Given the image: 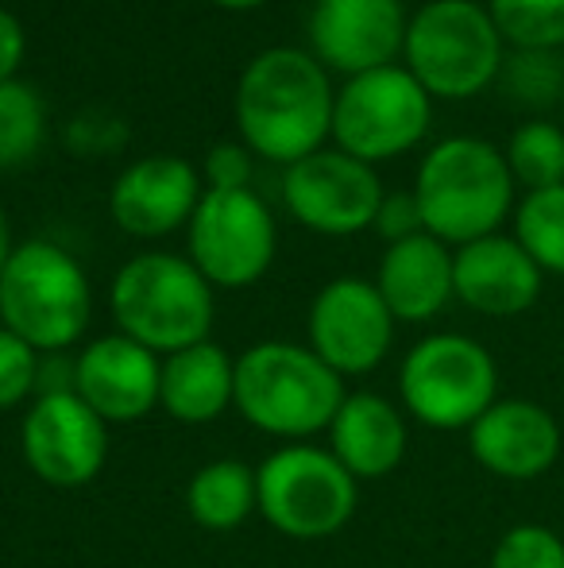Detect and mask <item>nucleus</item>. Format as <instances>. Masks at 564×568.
<instances>
[{"instance_id":"1","label":"nucleus","mask_w":564,"mask_h":568,"mask_svg":"<svg viewBox=\"0 0 564 568\" xmlns=\"http://www.w3.org/2000/svg\"><path fill=\"white\" fill-rule=\"evenodd\" d=\"M337 90L329 70L301 47H267L236 82V128L248 151L271 163H298L332 135Z\"/></svg>"},{"instance_id":"2","label":"nucleus","mask_w":564,"mask_h":568,"mask_svg":"<svg viewBox=\"0 0 564 568\" xmlns=\"http://www.w3.org/2000/svg\"><path fill=\"white\" fill-rule=\"evenodd\" d=\"M414 197L429 236L464 247L495 236L514 213V179L495 143L480 135H449L425 151Z\"/></svg>"},{"instance_id":"3","label":"nucleus","mask_w":564,"mask_h":568,"mask_svg":"<svg viewBox=\"0 0 564 568\" xmlns=\"http://www.w3.org/2000/svg\"><path fill=\"white\" fill-rule=\"evenodd\" d=\"M345 395V379L306 344L259 341L236 359L240 418L290 445L325 434Z\"/></svg>"},{"instance_id":"4","label":"nucleus","mask_w":564,"mask_h":568,"mask_svg":"<svg viewBox=\"0 0 564 568\" xmlns=\"http://www.w3.org/2000/svg\"><path fill=\"white\" fill-rule=\"evenodd\" d=\"M109 310L116 333L151 348L155 356L209 341L217 317L213 286L189 263V255L182 260L174 252L132 255L109 286Z\"/></svg>"},{"instance_id":"5","label":"nucleus","mask_w":564,"mask_h":568,"mask_svg":"<svg viewBox=\"0 0 564 568\" xmlns=\"http://www.w3.org/2000/svg\"><path fill=\"white\" fill-rule=\"evenodd\" d=\"M93 317L82 263L54 240L16 244L0 271V325L43 352H70Z\"/></svg>"},{"instance_id":"6","label":"nucleus","mask_w":564,"mask_h":568,"mask_svg":"<svg viewBox=\"0 0 564 568\" xmlns=\"http://www.w3.org/2000/svg\"><path fill=\"white\" fill-rule=\"evenodd\" d=\"M402 59L429 98L468 101L503 74L506 43L488 4L429 0L410 16Z\"/></svg>"},{"instance_id":"7","label":"nucleus","mask_w":564,"mask_h":568,"mask_svg":"<svg viewBox=\"0 0 564 568\" xmlns=\"http://www.w3.org/2000/svg\"><path fill=\"white\" fill-rule=\"evenodd\" d=\"M259 515L275 534L294 541H325L340 534L356 515L360 479L329 449L283 445L256 468Z\"/></svg>"},{"instance_id":"8","label":"nucleus","mask_w":564,"mask_h":568,"mask_svg":"<svg viewBox=\"0 0 564 568\" xmlns=\"http://www.w3.org/2000/svg\"><path fill=\"white\" fill-rule=\"evenodd\" d=\"M399 395L410 418L429 429H472L499 398V367L480 341L433 333L402 359Z\"/></svg>"},{"instance_id":"9","label":"nucleus","mask_w":564,"mask_h":568,"mask_svg":"<svg viewBox=\"0 0 564 568\" xmlns=\"http://www.w3.org/2000/svg\"><path fill=\"white\" fill-rule=\"evenodd\" d=\"M433 98L407 67H379L348 78L332 105V140L360 163H387L407 155L429 135Z\"/></svg>"},{"instance_id":"10","label":"nucleus","mask_w":564,"mask_h":568,"mask_svg":"<svg viewBox=\"0 0 564 568\" xmlns=\"http://www.w3.org/2000/svg\"><path fill=\"white\" fill-rule=\"evenodd\" d=\"M189 263L213 291H244L275 263V217L256 190H205L189 217Z\"/></svg>"},{"instance_id":"11","label":"nucleus","mask_w":564,"mask_h":568,"mask_svg":"<svg viewBox=\"0 0 564 568\" xmlns=\"http://www.w3.org/2000/svg\"><path fill=\"white\" fill-rule=\"evenodd\" d=\"M283 202L290 217L309 232L356 236L376 225V213L383 205V182L371 163H360L340 148H321L286 166Z\"/></svg>"},{"instance_id":"12","label":"nucleus","mask_w":564,"mask_h":568,"mask_svg":"<svg viewBox=\"0 0 564 568\" xmlns=\"http://www.w3.org/2000/svg\"><path fill=\"white\" fill-rule=\"evenodd\" d=\"M309 348L345 379L368 375L387 359L394 341V314L368 278H332L309 306Z\"/></svg>"},{"instance_id":"13","label":"nucleus","mask_w":564,"mask_h":568,"mask_svg":"<svg viewBox=\"0 0 564 568\" xmlns=\"http://www.w3.org/2000/svg\"><path fill=\"white\" fill-rule=\"evenodd\" d=\"M20 449L43 484L74 491L101 476L109 460V422L78 395L31 398L20 426Z\"/></svg>"},{"instance_id":"14","label":"nucleus","mask_w":564,"mask_h":568,"mask_svg":"<svg viewBox=\"0 0 564 568\" xmlns=\"http://www.w3.org/2000/svg\"><path fill=\"white\" fill-rule=\"evenodd\" d=\"M407 23L402 0H317L309 12V54L345 78L394 67Z\"/></svg>"},{"instance_id":"15","label":"nucleus","mask_w":564,"mask_h":568,"mask_svg":"<svg viewBox=\"0 0 564 568\" xmlns=\"http://www.w3.org/2000/svg\"><path fill=\"white\" fill-rule=\"evenodd\" d=\"M74 395L109 426H129V422L147 418L158 406L163 356H155L124 333L90 341L74 356Z\"/></svg>"},{"instance_id":"16","label":"nucleus","mask_w":564,"mask_h":568,"mask_svg":"<svg viewBox=\"0 0 564 568\" xmlns=\"http://www.w3.org/2000/svg\"><path fill=\"white\" fill-rule=\"evenodd\" d=\"M561 426L542 403L530 398H495L468 429V449L483 471L511 484L537 479L557 464Z\"/></svg>"},{"instance_id":"17","label":"nucleus","mask_w":564,"mask_h":568,"mask_svg":"<svg viewBox=\"0 0 564 568\" xmlns=\"http://www.w3.org/2000/svg\"><path fill=\"white\" fill-rule=\"evenodd\" d=\"M202 174L178 155H147L109 190V213L129 236L155 240L189 225L202 202Z\"/></svg>"},{"instance_id":"18","label":"nucleus","mask_w":564,"mask_h":568,"mask_svg":"<svg viewBox=\"0 0 564 568\" xmlns=\"http://www.w3.org/2000/svg\"><path fill=\"white\" fill-rule=\"evenodd\" d=\"M545 271L514 236H483L452 252V291L483 317H519L542 298Z\"/></svg>"},{"instance_id":"19","label":"nucleus","mask_w":564,"mask_h":568,"mask_svg":"<svg viewBox=\"0 0 564 568\" xmlns=\"http://www.w3.org/2000/svg\"><path fill=\"white\" fill-rule=\"evenodd\" d=\"M376 291L383 294L394 322L422 325L433 322L452 298V252L429 232H418L399 244H387L379 260Z\"/></svg>"},{"instance_id":"20","label":"nucleus","mask_w":564,"mask_h":568,"mask_svg":"<svg viewBox=\"0 0 564 568\" xmlns=\"http://www.w3.org/2000/svg\"><path fill=\"white\" fill-rule=\"evenodd\" d=\"M329 453L352 471L356 479H383L402 464L410 445L407 418L383 395L356 390L345 395L337 418L329 422Z\"/></svg>"},{"instance_id":"21","label":"nucleus","mask_w":564,"mask_h":568,"mask_svg":"<svg viewBox=\"0 0 564 568\" xmlns=\"http://www.w3.org/2000/svg\"><path fill=\"white\" fill-rule=\"evenodd\" d=\"M158 406L182 426L217 422L228 406H236V359L217 341L189 344L163 356Z\"/></svg>"},{"instance_id":"22","label":"nucleus","mask_w":564,"mask_h":568,"mask_svg":"<svg viewBox=\"0 0 564 568\" xmlns=\"http://www.w3.org/2000/svg\"><path fill=\"white\" fill-rule=\"evenodd\" d=\"M186 510L202 530L213 534H228L244 526L259 510L256 468L233 460V456L202 464L186 487Z\"/></svg>"},{"instance_id":"23","label":"nucleus","mask_w":564,"mask_h":568,"mask_svg":"<svg viewBox=\"0 0 564 568\" xmlns=\"http://www.w3.org/2000/svg\"><path fill=\"white\" fill-rule=\"evenodd\" d=\"M506 166H511L514 186L550 190L564 182V128L553 120H526L511 132L506 143Z\"/></svg>"},{"instance_id":"24","label":"nucleus","mask_w":564,"mask_h":568,"mask_svg":"<svg viewBox=\"0 0 564 568\" xmlns=\"http://www.w3.org/2000/svg\"><path fill=\"white\" fill-rule=\"evenodd\" d=\"M514 240L545 275H564V182L550 190H530L514 205Z\"/></svg>"},{"instance_id":"25","label":"nucleus","mask_w":564,"mask_h":568,"mask_svg":"<svg viewBox=\"0 0 564 568\" xmlns=\"http://www.w3.org/2000/svg\"><path fill=\"white\" fill-rule=\"evenodd\" d=\"M47 105L35 85L0 82V166H20L43 148Z\"/></svg>"},{"instance_id":"26","label":"nucleus","mask_w":564,"mask_h":568,"mask_svg":"<svg viewBox=\"0 0 564 568\" xmlns=\"http://www.w3.org/2000/svg\"><path fill=\"white\" fill-rule=\"evenodd\" d=\"M488 12L514 51L564 47V0H488Z\"/></svg>"},{"instance_id":"27","label":"nucleus","mask_w":564,"mask_h":568,"mask_svg":"<svg viewBox=\"0 0 564 568\" xmlns=\"http://www.w3.org/2000/svg\"><path fill=\"white\" fill-rule=\"evenodd\" d=\"M499 78L526 105H550L564 93V62L557 51H514Z\"/></svg>"},{"instance_id":"28","label":"nucleus","mask_w":564,"mask_h":568,"mask_svg":"<svg viewBox=\"0 0 564 568\" xmlns=\"http://www.w3.org/2000/svg\"><path fill=\"white\" fill-rule=\"evenodd\" d=\"M488 568H564V538L542 523L511 526L491 549Z\"/></svg>"},{"instance_id":"29","label":"nucleus","mask_w":564,"mask_h":568,"mask_svg":"<svg viewBox=\"0 0 564 568\" xmlns=\"http://www.w3.org/2000/svg\"><path fill=\"white\" fill-rule=\"evenodd\" d=\"M39 352L0 325V414L35 398Z\"/></svg>"},{"instance_id":"30","label":"nucleus","mask_w":564,"mask_h":568,"mask_svg":"<svg viewBox=\"0 0 564 568\" xmlns=\"http://www.w3.org/2000/svg\"><path fill=\"white\" fill-rule=\"evenodd\" d=\"M209 190H252V151L244 143H217L205 155Z\"/></svg>"},{"instance_id":"31","label":"nucleus","mask_w":564,"mask_h":568,"mask_svg":"<svg viewBox=\"0 0 564 568\" xmlns=\"http://www.w3.org/2000/svg\"><path fill=\"white\" fill-rule=\"evenodd\" d=\"M379 236L387 240V244H399V240H410L418 236V232H425V221H422V210H418V197L414 190H399V194H383V205H379L376 213V225Z\"/></svg>"},{"instance_id":"32","label":"nucleus","mask_w":564,"mask_h":568,"mask_svg":"<svg viewBox=\"0 0 564 568\" xmlns=\"http://www.w3.org/2000/svg\"><path fill=\"white\" fill-rule=\"evenodd\" d=\"M28 51V36H23V23L16 20L8 8H0V82H12L16 70Z\"/></svg>"},{"instance_id":"33","label":"nucleus","mask_w":564,"mask_h":568,"mask_svg":"<svg viewBox=\"0 0 564 568\" xmlns=\"http://www.w3.org/2000/svg\"><path fill=\"white\" fill-rule=\"evenodd\" d=\"M12 232H8V217H4V210H0V271H4V263H8V255H12Z\"/></svg>"},{"instance_id":"34","label":"nucleus","mask_w":564,"mask_h":568,"mask_svg":"<svg viewBox=\"0 0 564 568\" xmlns=\"http://www.w3.org/2000/svg\"><path fill=\"white\" fill-rule=\"evenodd\" d=\"M217 8H228V12H252V8L267 4V0H213Z\"/></svg>"}]
</instances>
